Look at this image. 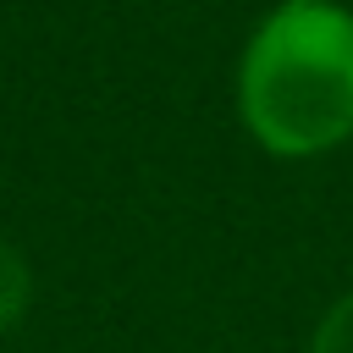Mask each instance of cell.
<instances>
[{
	"label": "cell",
	"instance_id": "4",
	"mask_svg": "<svg viewBox=\"0 0 353 353\" xmlns=\"http://www.w3.org/2000/svg\"><path fill=\"white\" fill-rule=\"evenodd\" d=\"M276 6H314V0H276Z\"/></svg>",
	"mask_w": 353,
	"mask_h": 353
},
{
	"label": "cell",
	"instance_id": "2",
	"mask_svg": "<svg viewBox=\"0 0 353 353\" xmlns=\"http://www.w3.org/2000/svg\"><path fill=\"white\" fill-rule=\"evenodd\" d=\"M28 292H33V276H28V259L11 248V243H0V331L28 309Z\"/></svg>",
	"mask_w": 353,
	"mask_h": 353
},
{
	"label": "cell",
	"instance_id": "3",
	"mask_svg": "<svg viewBox=\"0 0 353 353\" xmlns=\"http://www.w3.org/2000/svg\"><path fill=\"white\" fill-rule=\"evenodd\" d=\"M309 353H353V287L320 314V325L309 336Z\"/></svg>",
	"mask_w": 353,
	"mask_h": 353
},
{
	"label": "cell",
	"instance_id": "1",
	"mask_svg": "<svg viewBox=\"0 0 353 353\" xmlns=\"http://www.w3.org/2000/svg\"><path fill=\"white\" fill-rule=\"evenodd\" d=\"M237 116L276 160H314L353 138V11L276 6L243 44Z\"/></svg>",
	"mask_w": 353,
	"mask_h": 353
}]
</instances>
